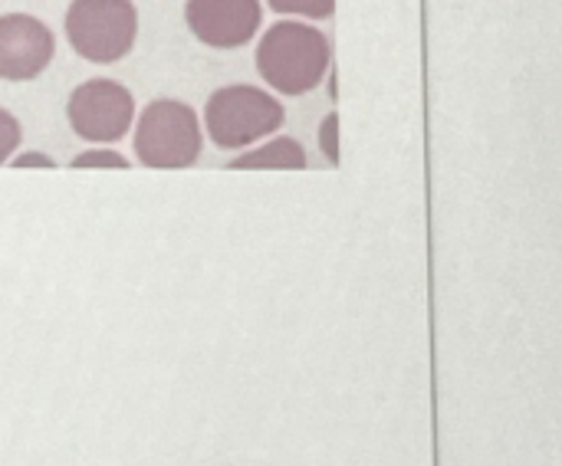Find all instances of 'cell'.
Wrapping results in <instances>:
<instances>
[{"label":"cell","mask_w":562,"mask_h":466,"mask_svg":"<svg viewBox=\"0 0 562 466\" xmlns=\"http://www.w3.org/2000/svg\"><path fill=\"white\" fill-rule=\"evenodd\" d=\"M333 69V46L303 20L273 23L257 43V72L273 95H306Z\"/></svg>","instance_id":"1"},{"label":"cell","mask_w":562,"mask_h":466,"mask_svg":"<svg viewBox=\"0 0 562 466\" xmlns=\"http://www.w3.org/2000/svg\"><path fill=\"white\" fill-rule=\"evenodd\" d=\"M283 122H286V109L270 89L234 82V86H221L211 92L201 128L217 148L244 151L270 138L273 132H280Z\"/></svg>","instance_id":"2"},{"label":"cell","mask_w":562,"mask_h":466,"mask_svg":"<svg viewBox=\"0 0 562 466\" xmlns=\"http://www.w3.org/2000/svg\"><path fill=\"white\" fill-rule=\"evenodd\" d=\"M135 158L145 168L178 171L191 168L204 148V128L198 112L181 99H151L135 112Z\"/></svg>","instance_id":"3"},{"label":"cell","mask_w":562,"mask_h":466,"mask_svg":"<svg viewBox=\"0 0 562 466\" xmlns=\"http://www.w3.org/2000/svg\"><path fill=\"white\" fill-rule=\"evenodd\" d=\"M72 53L109 66L125 59L138 39V7L132 0H72L63 20Z\"/></svg>","instance_id":"4"},{"label":"cell","mask_w":562,"mask_h":466,"mask_svg":"<svg viewBox=\"0 0 562 466\" xmlns=\"http://www.w3.org/2000/svg\"><path fill=\"white\" fill-rule=\"evenodd\" d=\"M69 128L92 145H115L135 125V95L128 86L95 76L79 82L66 102Z\"/></svg>","instance_id":"5"},{"label":"cell","mask_w":562,"mask_h":466,"mask_svg":"<svg viewBox=\"0 0 562 466\" xmlns=\"http://www.w3.org/2000/svg\"><path fill=\"white\" fill-rule=\"evenodd\" d=\"M184 23L191 36L211 49H240L257 36L263 23V3L260 0H188Z\"/></svg>","instance_id":"6"},{"label":"cell","mask_w":562,"mask_h":466,"mask_svg":"<svg viewBox=\"0 0 562 466\" xmlns=\"http://www.w3.org/2000/svg\"><path fill=\"white\" fill-rule=\"evenodd\" d=\"M56 56V33L33 13L0 16V79L30 82L49 69Z\"/></svg>","instance_id":"7"},{"label":"cell","mask_w":562,"mask_h":466,"mask_svg":"<svg viewBox=\"0 0 562 466\" xmlns=\"http://www.w3.org/2000/svg\"><path fill=\"white\" fill-rule=\"evenodd\" d=\"M310 164L306 148L300 138L290 135H270L257 148H244L237 158L227 161L231 171H303Z\"/></svg>","instance_id":"8"},{"label":"cell","mask_w":562,"mask_h":466,"mask_svg":"<svg viewBox=\"0 0 562 466\" xmlns=\"http://www.w3.org/2000/svg\"><path fill=\"white\" fill-rule=\"evenodd\" d=\"M267 7L290 20H329L336 13V0H267Z\"/></svg>","instance_id":"9"},{"label":"cell","mask_w":562,"mask_h":466,"mask_svg":"<svg viewBox=\"0 0 562 466\" xmlns=\"http://www.w3.org/2000/svg\"><path fill=\"white\" fill-rule=\"evenodd\" d=\"M132 161L125 158V155H119L115 148H109V145H95V148H89V151H79L72 161H69V168H76V171H82V168H119V171H125Z\"/></svg>","instance_id":"10"},{"label":"cell","mask_w":562,"mask_h":466,"mask_svg":"<svg viewBox=\"0 0 562 466\" xmlns=\"http://www.w3.org/2000/svg\"><path fill=\"white\" fill-rule=\"evenodd\" d=\"M20 141H23L20 118H16L10 109H3V105H0V164H7V161L16 155Z\"/></svg>","instance_id":"11"},{"label":"cell","mask_w":562,"mask_h":466,"mask_svg":"<svg viewBox=\"0 0 562 466\" xmlns=\"http://www.w3.org/2000/svg\"><path fill=\"white\" fill-rule=\"evenodd\" d=\"M316 138H319V151L329 158V164H339V112H326Z\"/></svg>","instance_id":"12"},{"label":"cell","mask_w":562,"mask_h":466,"mask_svg":"<svg viewBox=\"0 0 562 466\" xmlns=\"http://www.w3.org/2000/svg\"><path fill=\"white\" fill-rule=\"evenodd\" d=\"M10 164H13V168H56V161H53L46 151H23V155H13Z\"/></svg>","instance_id":"13"}]
</instances>
